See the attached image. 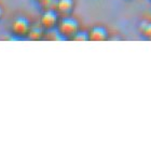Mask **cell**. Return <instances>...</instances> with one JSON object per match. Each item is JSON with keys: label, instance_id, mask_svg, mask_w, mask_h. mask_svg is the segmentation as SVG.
I'll list each match as a JSON object with an SVG mask.
<instances>
[{"label": "cell", "instance_id": "cell-7", "mask_svg": "<svg viewBox=\"0 0 151 151\" xmlns=\"http://www.w3.org/2000/svg\"><path fill=\"white\" fill-rule=\"evenodd\" d=\"M138 30L140 32V35L144 36L147 39L151 38V22L150 21H142L139 24Z\"/></svg>", "mask_w": 151, "mask_h": 151}, {"label": "cell", "instance_id": "cell-12", "mask_svg": "<svg viewBox=\"0 0 151 151\" xmlns=\"http://www.w3.org/2000/svg\"><path fill=\"white\" fill-rule=\"evenodd\" d=\"M150 1H151V0H150Z\"/></svg>", "mask_w": 151, "mask_h": 151}, {"label": "cell", "instance_id": "cell-8", "mask_svg": "<svg viewBox=\"0 0 151 151\" xmlns=\"http://www.w3.org/2000/svg\"><path fill=\"white\" fill-rule=\"evenodd\" d=\"M71 40L75 41H90L88 39V32H85V30H79L77 34L73 37Z\"/></svg>", "mask_w": 151, "mask_h": 151}, {"label": "cell", "instance_id": "cell-4", "mask_svg": "<svg viewBox=\"0 0 151 151\" xmlns=\"http://www.w3.org/2000/svg\"><path fill=\"white\" fill-rule=\"evenodd\" d=\"M90 41H106L108 39V30L101 25L92 26L88 30Z\"/></svg>", "mask_w": 151, "mask_h": 151}, {"label": "cell", "instance_id": "cell-6", "mask_svg": "<svg viewBox=\"0 0 151 151\" xmlns=\"http://www.w3.org/2000/svg\"><path fill=\"white\" fill-rule=\"evenodd\" d=\"M45 32H47V29L44 28L40 23L32 24V27H30V30H29L27 38L30 39V40H35V41L42 40L44 38V35H45Z\"/></svg>", "mask_w": 151, "mask_h": 151}, {"label": "cell", "instance_id": "cell-9", "mask_svg": "<svg viewBox=\"0 0 151 151\" xmlns=\"http://www.w3.org/2000/svg\"><path fill=\"white\" fill-rule=\"evenodd\" d=\"M4 17V8H3V6L0 3V21Z\"/></svg>", "mask_w": 151, "mask_h": 151}, {"label": "cell", "instance_id": "cell-11", "mask_svg": "<svg viewBox=\"0 0 151 151\" xmlns=\"http://www.w3.org/2000/svg\"><path fill=\"white\" fill-rule=\"evenodd\" d=\"M150 40H151V38H150Z\"/></svg>", "mask_w": 151, "mask_h": 151}, {"label": "cell", "instance_id": "cell-10", "mask_svg": "<svg viewBox=\"0 0 151 151\" xmlns=\"http://www.w3.org/2000/svg\"><path fill=\"white\" fill-rule=\"evenodd\" d=\"M36 2H38V3H41L42 1H44V0H35Z\"/></svg>", "mask_w": 151, "mask_h": 151}, {"label": "cell", "instance_id": "cell-1", "mask_svg": "<svg viewBox=\"0 0 151 151\" xmlns=\"http://www.w3.org/2000/svg\"><path fill=\"white\" fill-rule=\"evenodd\" d=\"M56 28L62 37L71 40L73 36L81 29V27H80V22L78 21V19H76L71 14V15L60 16Z\"/></svg>", "mask_w": 151, "mask_h": 151}, {"label": "cell", "instance_id": "cell-2", "mask_svg": "<svg viewBox=\"0 0 151 151\" xmlns=\"http://www.w3.org/2000/svg\"><path fill=\"white\" fill-rule=\"evenodd\" d=\"M32 23L25 15H16L11 22V32L17 38H26L28 36Z\"/></svg>", "mask_w": 151, "mask_h": 151}, {"label": "cell", "instance_id": "cell-5", "mask_svg": "<svg viewBox=\"0 0 151 151\" xmlns=\"http://www.w3.org/2000/svg\"><path fill=\"white\" fill-rule=\"evenodd\" d=\"M75 0H57L56 1V10L60 16L71 15L75 10Z\"/></svg>", "mask_w": 151, "mask_h": 151}, {"label": "cell", "instance_id": "cell-3", "mask_svg": "<svg viewBox=\"0 0 151 151\" xmlns=\"http://www.w3.org/2000/svg\"><path fill=\"white\" fill-rule=\"evenodd\" d=\"M60 15L56 9L44 10L40 17V24L47 30H51V29L56 28L58 22H60Z\"/></svg>", "mask_w": 151, "mask_h": 151}]
</instances>
